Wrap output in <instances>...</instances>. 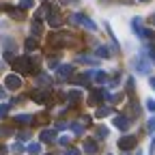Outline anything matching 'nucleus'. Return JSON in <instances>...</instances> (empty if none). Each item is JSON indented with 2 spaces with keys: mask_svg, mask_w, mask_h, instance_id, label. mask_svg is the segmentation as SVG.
<instances>
[{
  "mask_svg": "<svg viewBox=\"0 0 155 155\" xmlns=\"http://www.w3.org/2000/svg\"><path fill=\"white\" fill-rule=\"evenodd\" d=\"M69 22L71 24H82L84 28H88V30H97V26H95V22H91L88 17H84L82 13H71L69 15Z\"/></svg>",
  "mask_w": 155,
  "mask_h": 155,
  "instance_id": "f257e3e1",
  "label": "nucleus"
},
{
  "mask_svg": "<svg viewBox=\"0 0 155 155\" xmlns=\"http://www.w3.org/2000/svg\"><path fill=\"white\" fill-rule=\"evenodd\" d=\"M15 65V69L17 71H22V73H30L32 71V67H30V61H28V58H15V61H13Z\"/></svg>",
  "mask_w": 155,
  "mask_h": 155,
  "instance_id": "f03ea898",
  "label": "nucleus"
},
{
  "mask_svg": "<svg viewBox=\"0 0 155 155\" xmlns=\"http://www.w3.org/2000/svg\"><path fill=\"white\" fill-rule=\"evenodd\" d=\"M136 142H138V138H136V136H123V138L119 140V147H121L123 151H129V149L136 147Z\"/></svg>",
  "mask_w": 155,
  "mask_h": 155,
  "instance_id": "7ed1b4c3",
  "label": "nucleus"
},
{
  "mask_svg": "<svg viewBox=\"0 0 155 155\" xmlns=\"http://www.w3.org/2000/svg\"><path fill=\"white\" fill-rule=\"evenodd\" d=\"M5 86H7V88H19V86H22L19 75H9L7 80H5Z\"/></svg>",
  "mask_w": 155,
  "mask_h": 155,
  "instance_id": "20e7f679",
  "label": "nucleus"
},
{
  "mask_svg": "<svg viewBox=\"0 0 155 155\" xmlns=\"http://www.w3.org/2000/svg\"><path fill=\"white\" fill-rule=\"evenodd\" d=\"M56 73L61 75V78H69L73 73V65H58L56 67Z\"/></svg>",
  "mask_w": 155,
  "mask_h": 155,
  "instance_id": "39448f33",
  "label": "nucleus"
},
{
  "mask_svg": "<svg viewBox=\"0 0 155 155\" xmlns=\"http://www.w3.org/2000/svg\"><path fill=\"white\" fill-rule=\"evenodd\" d=\"M136 69H138L140 73H149V71H151L149 61H147V58H138V61H136Z\"/></svg>",
  "mask_w": 155,
  "mask_h": 155,
  "instance_id": "423d86ee",
  "label": "nucleus"
},
{
  "mask_svg": "<svg viewBox=\"0 0 155 155\" xmlns=\"http://www.w3.org/2000/svg\"><path fill=\"white\" fill-rule=\"evenodd\" d=\"M114 125L119 127V129H127V127H129V121L125 119V116H116V119H114Z\"/></svg>",
  "mask_w": 155,
  "mask_h": 155,
  "instance_id": "0eeeda50",
  "label": "nucleus"
},
{
  "mask_svg": "<svg viewBox=\"0 0 155 155\" xmlns=\"http://www.w3.org/2000/svg\"><path fill=\"white\" fill-rule=\"evenodd\" d=\"M39 138H41L43 142H52V140L56 138V134H54L52 129H45V131H41V136H39Z\"/></svg>",
  "mask_w": 155,
  "mask_h": 155,
  "instance_id": "6e6552de",
  "label": "nucleus"
},
{
  "mask_svg": "<svg viewBox=\"0 0 155 155\" xmlns=\"http://www.w3.org/2000/svg\"><path fill=\"white\" fill-rule=\"evenodd\" d=\"M61 15H58V9H54V13L50 15V26H61Z\"/></svg>",
  "mask_w": 155,
  "mask_h": 155,
  "instance_id": "1a4fd4ad",
  "label": "nucleus"
},
{
  "mask_svg": "<svg viewBox=\"0 0 155 155\" xmlns=\"http://www.w3.org/2000/svg\"><path fill=\"white\" fill-rule=\"evenodd\" d=\"M95 54H97V56H101V58H110V54H112V52L108 50V45H99V48L95 50Z\"/></svg>",
  "mask_w": 155,
  "mask_h": 155,
  "instance_id": "9d476101",
  "label": "nucleus"
},
{
  "mask_svg": "<svg viewBox=\"0 0 155 155\" xmlns=\"http://www.w3.org/2000/svg\"><path fill=\"white\" fill-rule=\"evenodd\" d=\"M84 151L91 153V155L97 153V142H95V140H86V142H84Z\"/></svg>",
  "mask_w": 155,
  "mask_h": 155,
  "instance_id": "9b49d317",
  "label": "nucleus"
},
{
  "mask_svg": "<svg viewBox=\"0 0 155 155\" xmlns=\"http://www.w3.org/2000/svg\"><path fill=\"white\" fill-rule=\"evenodd\" d=\"M93 78H95V82H99V84H104V82L108 80V75H106L104 71H97V73H93Z\"/></svg>",
  "mask_w": 155,
  "mask_h": 155,
  "instance_id": "f8f14e48",
  "label": "nucleus"
},
{
  "mask_svg": "<svg viewBox=\"0 0 155 155\" xmlns=\"http://www.w3.org/2000/svg\"><path fill=\"white\" fill-rule=\"evenodd\" d=\"M32 99H35L37 104H43V101H45V93H39V91H37V93L32 95Z\"/></svg>",
  "mask_w": 155,
  "mask_h": 155,
  "instance_id": "ddd939ff",
  "label": "nucleus"
},
{
  "mask_svg": "<svg viewBox=\"0 0 155 155\" xmlns=\"http://www.w3.org/2000/svg\"><path fill=\"white\" fill-rule=\"evenodd\" d=\"M15 121H17V123H30V121H32V116H30V114H19Z\"/></svg>",
  "mask_w": 155,
  "mask_h": 155,
  "instance_id": "4468645a",
  "label": "nucleus"
},
{
  "mask_svg": "<svg viewBox=\"0 0 155 155\" xmlns=\"http://www.w3.org/2000/svg\"><path fill=\"white\" fill-rule=\"evenodd\" d=\"M28 153L30 155H39V153H41V144H30L28 147Z\"/></svg>",
  "mask_w": 155,
  "mask_h": 155,
  "instance_id": "2eb2a0df",
  "label": "nucleus"
},
{
  "mask_svg": "<svg viewBox=\"0 0 155 155\" xmlns=\"http://www.w3.org/2000/svg\"><path fill=\"white\" fill-rule=\"evenodd\" d=\"M37 84L48 86V84H50V78H48V75H39V78H37Z\"/></svg>",
  "mask_w": 155,
  "mask_h": 155,
  "instance_id": "dca6fc26",
  "label": "nucleus"
},
{
  "mask_svg": "<svg viewBox=\"0 0 155 155\" xmlns=\"http://www.w3.org/2000/svg\"><path fill=\"white\" fill-rule=\"evenodd\" d=\"M80 97H82V93H80V91H71V93H69V99H71V101H78Z\"/></svg>",
  "mask_w": 155,
  "mask_h": 155,
  "instance_id": "f3484780",
  "label": "nucleus"
},
{
  "mask_svg": "<svg viewBox=\"0 0 155 155\" xmlns=\"http://www.w3.org/2000/svg\"><path fill=\"white\" fill-rule=\"evenodd\" d=\"M32 7V0H19V9H30Z\"/></svg>",
  "mask_w": 155,
  "mask_h": 155,
  "instance_id": "a211bd4d",
  "label": "nucleus"
},
{
  "mask_svg": "<svg viewBox=\"0 0 155 155\" xmlns=\"http://www.w3.org/2000/svg\"><path fill=\"white\" fill-rule=\"evenodd\" d=\"M26 50H37V41H35V39H28V41H26Z\"/></svg>",
  "mask_w": 155,
  "mask_h": 155,
  "instance_id": "6ab92c4d",
  "label": "nucleus"
},
{
  "mask_svg": "<svg viewBox=\"0 0 155 155\" xmlns=\"http://www.w3.org/2000/svg\"><path fill=\"white\" fill-rule=\"evenodd\" d=\"M32 32H35V35L41 32V22H32Z\"/></svg>",
  "mask_w": 155,
  "mask_h": 155,
  "instance_id": "aec40b11",
  "label": "nucleus"
},
{
  "mask_svg": "<svg viewBox=\"0 0 155 155\" xmlns=\"http://www.w3.org/2000/svg\"><path fill=\"white\" fill-rule=\"evenodd\" d=\"M97 136H99V138H106V136H108V129H106V127H99V129H97Z\"/></svg>",
  "mask_w": 155,
  "mask_h": 155,
  "instance_id": "412c9836",
  "label": "nucleus"
},
{
  "mask_svg": "<svg viewBox=\"0 0 155 155\" xmlns=\"http://www.w3.org/2000/svg\"><path fill=\"white\" fill-rule=\"evenodd\" d=\"M106 114H110V108H99L97 110V116H106Z\"/></svg>",
  "mask_w": 155,
  "mask_h": 155,
  "instance_id": "4be33fe9",
  "label": "nucleus"
},
{
  "mask_svg": "<svg viewBox=\"0 0 155 155\" xmlns=\"http://www.w3.org/2000/svg\"><path fill=\"white\" fill-rule=\"evenodd\" d=\"M30 138V131H19V140H28Z\"/></svg>",
  "mask_w": 155,
  "mask_h": 155,
  "instance_id": "5701e85b",
  "label": "nucleus"
},
{
  "mask_svg": "<svg viewBox=\"0 0 155 155\" xmlns=\"http://www.w3.org/2000/svg\"><path fill=\"white\" fill-rule=\"evenodd\" d=\"M9 112V106H0V116H5Z\"/></svg>",
  "mask_w": 155,
  "mask_h": 155,
  "instance_id": "b1692460",
  "label": "nucleus"
},
{
  "mask_svg": "<svg viewBox=\"0 0 155 155\" xmlns=\"http://www.w3.org/2000/svg\"><path fill=\"white\" fill-rule=\"evenodd\" d=\"M22 151H24L22 144H15V147H13V153H22Z\"/></svg>",
  "mask_w": 155,
  "mask_h": 155,
  "instance_id": "393cba45",
  "label": "nucleus"
},
{
  "mask_svg": "<svg viewBox=\"0 0 155 155\" xmlns=\"http://www.w3.org/2000/svg\"><path fill=\"white\" fill-rule=\"evenodd\" d=\"M147 108H149L151 112H155V101H147Z\"/></svg>",
  "mask_w": 155,
  "mask_h": 155,
  "instance_id": "a878e982",
  "label": "nucleus"
},
{
  "mask_svg": "<svg viewBox=\"0 0 155 155\" xmlns=\"http://www.w3.org/2000/svg\"><path fill=\"white\" fill-rule=\"evenodd\" d=\"M149 131H155V119L149 121Z\"/></svg>",
  "mask_w": 155,
  "mask_h": 155,
  "instance_id": "bb28decb",
  "label": "nucleus"
},
{
  "mask_svg": "<svg viewBox=\"0 0 155 155\" xmlns=\"http://www.w3.org/2000/svg\"><path fill=\"white\" fill-rule=\"evenodd\" d=\"M58 142H61V144H69V136H63V138L58 140Z\"/></svg>",
  "mask_w": 155,
  "mask_h": 155,
  "instance_id": "cd10ccee",
  "label": "nucleus"
},
{
  "mask_svg": "<svg viewBox=\"0 0 155 155\" xmlns=\"http://www.w3.org/2000/svg\"><path fill=\"white\" fill-rule=\"evenodd\" d=\"M65 155H80V151H75V149H71V151H67Z\"/></svg>",
  "mask_w": 155,
  "mask_h": 155,
  "instance_id": "c85d7f7f",
  "label": "nucleus"
},
{
  "mask_svg": "<svg viewBox=\"0 0 155 155\" xmlns=\"http://www.w3.org/2000/svg\"><path fill=\"white\" fill-rule=\"evenodd\" d=\"M151 86H153V88H155V78H151Z\"/></svg>",
  "mask_w": 155,
  "mask_h": 155,
  "instance_id": "c756f323",
  "label": "nucleus"
},
{
  "mask_svg": "<svg viewBox=\"0 0 155 155\" xmlns=\"http://www.w3.org/2000/svg\"><path fill=\"white\" fill-rule=\"evenodd\" d=\"M140 2H149V0H140Z\"/></svg>",
  "mask_w": 155,
  "mask_h": 155,
  "instance_id": "7c9ffc66",
  "label": "nucleus"
},
{
  "mask_svg": "<svg viewBox=\"0 0 155 155\" xmlns=\"http://www.w3.org/2000/svg\"><path fill=\"white\" fill-rule=\"evenodd\" d=\"M153 24H155V15H153Z\"/></svg>",
  "mask_w": 155,
  "mask_h": 155,
  "instance_id": "2f4dec72",
  "label": "nucleus"
}]
</instances>
